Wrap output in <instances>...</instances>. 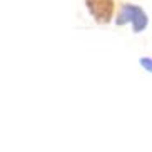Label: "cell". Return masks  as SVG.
Returning a JSON list of instances; mask_svg holds the SVG:
<instances>
[{
    "mask_svg": "<svg viewBox=\"0 0 152 152\" xmlns=\"http://www.w3.org/2000/svg\"><path fill=\"white\" fill-rule=\"evenodd\" d=\"M85 9L99 25H107L117 12V0H84Z\"/></svg>",
    "mask_w": 152,
    "mask_h": 152,
    "instance_id": "1",
    "label": "cell"
},
{
    "mask_svg": "<svg viewBox=\"0 0 152 152\" xmlns=\"http://www.w3.org/2000/svg\"><path fill=\"white\" fill-rule=\"evenodd\" d=\"M135 9H137L135 4L121 5L119 12H115V23L119 25V27H124V25L130 23V20H132V17H134V14H135Z\"/></svg>",
    "mask_w": 152,
    "mask_h": 152,
    "instance_id": "2",
    "label": "cell"
},
{
    "mask_svg": "<svg viewBox=\"0 0 152 152\" xmlns=\"http://www.w3.org/2000/svg\"><path fill=\"white\" fill-rule=\"evenodd\" d=\"M130 25H132L134 34H140V32L149 25V17H147V14L144 12L142 7H139L137 5L135 14H134V17H132V20H130Z\"/></svg>",
    "mask_w": 152,
    "mask_h": 152,
    "instance_id": "3",
    "label": "cell"
},
{
    "mask_svg": "<svg viewBox=\"0 0 152 152\" xmlns=\"http://www.w3.org/2000/svg\"><path fill=\"white\" fill-rule=\"evenodd\" d=\"M140 65L145 69V72H151L152 70V62H151V57H142L140 58Z\"/></svg>",
    "mask_w": 152,
    "mask_h": 152,
    "instance_id": "4",
    "label": "cell"
}]
</instances>
